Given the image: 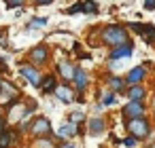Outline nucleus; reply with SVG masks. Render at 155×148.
<instances>
[{
    "instance_id": "1",
    "label": "nucleus",
    "mask_w": 155,
    "mask_h": 148,
    "mask_svg": "<svg viewBox=\"0 0 155 148\" xmlns=\"http://www.w3.org/2000/svg\"><path fill=\"white\" fill-rule=\"evenodd\" d=\"M100 36H102V43H104V45L117 47V45H121V43H125V40H127V30H125L123 26H117V24H113V26H106V28H102Z\"/></svg>"
},
{
    "instance_id": "2",
    "label": "nucleus",
    "mask_w": 155,
    "mask_h": 148,
    "mask_svg": "<svg viewBox=\"0 0 155 148\" xmlns=\"http://www.w3.org/2000/svg\"><path fill=\"white\" fill-rule=\"evenodd\" d=\"M125 129L134 135V137H147L149 131H151V125L144 116H136V118H130L125 121Z\"/></svg>"
},
{
    "instance_id": "3",
    "label": "nucleus",
    "mask_w": 155,
    "mask_h": 148,
    "mask_svg": "<svg viewBox=\"0 0 155 148\" xmlns=\"http://www.w3.org/2000/svg\"><path fill=\"white\" fill-rule=\"evenodd\" d=\"M132 53H134V45H132L130 40H125V43L113 47V51L108 53V57H110V59H123V57H130Z\"/></svg>"
},
{
    "instance_id": "4",
    "label": "nucleus",
    "mask_w": 155,
    "mask_h": 148,
    "mask_svg": "<svg viewBox=\"0 0 155 148\" xmlns=\"http://www.w3.org/2000/svg\"><path fill=\"white\" fill-rule=\"evenodd\" d=\"M144 110H147V106H144L142 102H132V99H130V104L123 106V116H127V118L144 116Z\"/></svg>"
},
{
    "instance_id": "5",
    "label": "nucleus",
    "mask_w": 155,
    "mask_h": 148,
    "mask_svg": "<svg viewBox=\"0 0 155 148\" xmlns=\"http://www.w3.org/2000/svg\"><path fill=\"white\" fill-rule=\"evenodd\" d=\"M17 91H15V87L11 85V83H0V102H2V106H13L15 104V99H9V95L13 97Z\"/></svg>"
},
{
    "instance_id": "6",
    "label": "nucleus",
    "mask_w": 155,
    "mask_h": 148,
    "mask_svg": "<svg viewBox=\"0 0 155 148\" xmlns=\"http://www.w3.org/2000/svg\"><path fill=\"white\" fill-rule=\"evenodd\" d=\"M49 133H51V123H49L45 116L36 118V121H34V125H32V135L43 137V135H49Z\"/></svg>"
},
{
    "instance_id": "7",
    "label": "nucleus",
    "mask_w": 155,
    "mask_h": 148,
    "mask_svg": "<svg viewBox=\"0 0 155 148\" xmlns=\"http://www.w3.org/2000/svg\"><path fill=\"white\" fill-rule=\"evenodd\" d=\"M19 72H21V76H24L28 83H32L34 87L41 85V74H38V70H36L34 66H28V64H26V66L19 68Z\"/></svg>"
},
{
    "instance_id": "8",
    "label": "nucleus",
    "mask_w": 155,
    "mask_h": 148,
    "mask_svg": "<svg viewBox=\"0 0 155 148\" xmlns=\"http://www.w3.org/2000/svg\"><path fill=\"white\" fill-rule=\"evenodd\" d=\"M47 57H49V51H47V47H45V45L34 47V49H32V53H30V59H32L34 64H45V61H47Z\"/></svg>"
},
{
    "instance_id": "9",
    "label": "nucleus",
    "mask_w": 155,
    "mask_h": 148,
    "mask_svg": "<svg viewBox=\"0 0 155 148\" xmlns=\"http://www.w3.org/2000/svg\"><path fill=\"white\" fill-rule=\"evenodd\" d=\"M74 89L77 91H85V87H87V83H89V76H87V72L85 70H81V68H77V72H74Z\"/></svg>"
},
{
    "instance_id": "10",
    "label": "nucleus",
    "mask_w": 155,
    "mask_h": 148,
    "mask_svg": "<svg viewBox=\"0 0 155 148\" xmlns=\"http://www.w3.org/2000/svg\"><path fill=\"white\" fill-rule=\"evenodd\" d=\"M132 30L138 32V34H142L147 40H155V26H149V24H144V26H140V24H132Z\"/></svg>"
},
{
    "instance_id": "11",
    "label": "nucleus",
    "mask_w": 155,
    "mask_h": 148,
    "mask_svg": "<svg viewBox=\"0 0 155 148\" xmlns=\"http://www.w3.org/2000/svg\"><path fill=\"white\" fill-rule=\"evenodd\" d=\"M144 68L142 66H138V68H132L130 72H127V76H125V83H130V85H138L142 78H144Z\"/></svg>"
},
{
    "instance_id": "12",
    "label": "nucleus",
    "mask_w": 155,
    "mask_h": 148,
    "mask_svg": "<svg viewBox=\"0 0 155 148\" xmlns=\"http://www.w3.org/2000/svg\"><path fill=\"white\" fill-rule=\"evenodd\" d=\"M144 95H147V91H144V87H140V83H138V85H132V87L127 89V97H130L132 102H142Z\"/></svg>"
},
{
    "instance_id": "13",
    "label": "nucleus",
    "mask_w": 155,
    "mask_h": 148,
    "mask_svg": "<svg viewBox=\"0 0 155 148\" xmlns=\"http://www.w3.org/2000/svg\"><path fill=\"white\" fill-rule=\"evenodd\" d=\"M58 70H60V74H62L66 80H72V78H74V72H77V68H74L72 64H68V61H62V64L58 66Z\"/></svg>"
},
{
    "instance_id": "14",
    "label": "nucleus",
    "mask_w": 155,
    "mask_h": 148,
    "mask_svg": "<svg viewBox=\"0 0 155 148\" xmlns=\"http://www.w3.org/2000/svg\"><path fill=\"white\" fill-rule=\"evenodd\" d=\"M38 87L43 89V93H53L58 89V80H55V76H45Z\"/></svg>"
},
{
    "instance_id": "15",
    "label": "nucleus",
    "mask_w": 155,
    "mask_h": 148,
    "mask_svg": "<svg viewBox=\"0 0 155 148\" xmlns=\"http://www.w3.org/2000/svg\"><path fill=\"white\" fill-rule=\"evenodd\" d=\"M53 93H55L64 104H70V102H72V91H70V87H66V85H60Z\"/></svg>"
},
{
    "instance_id": "16",
    "label": "nucleus",
    "mask_w": 155,
    "mask_h": 148,
    "mask_svg": "<svg viewBox=\"0 0 155 148\" xmlns=\"http://www.w3.org/2000/svg\"><path fill=\"white\" fill-rule=\"evenodd\" d=\"M58 133H60V137H72V135L77 133V123H66V125H62V127L58 129Z\"/></svg>"
},
{
    "instance_id": "17",
    "label": "nucleus",
    "mask_w": 155,
    "mask_h": 148,
    "mask_svg": "<svg viewBox=\"0 0 155 148\" xmlns=\"http://www.w3.org/2000/svg\"><path fill=\"white\" fill-rule=\"evenodd\" d=\"M123 85H125V80L119 78V76H110V78H108V87H110L113 91H123Z\"/></svg>"
},
{
    "instance_id": "18",
    "label": "nucleus",
    "mask_w": 155,
    "mask_h": 148,
    "mask_svg": "<svg viewBox=\"0 0 155 148\" xmlns=\"http://www.w3.org/2000/svg\"><path fill=\"white\" fill-rule=\"evenodd\" d=\"M89 131L91 133H102L104 131V121L102 118H91L89 121Z\"/></svg>"
},
{
    "instance_id": "19",
    "label": "nucleus",
    "mask_w": 155,
    "mask_h": 148,
    "mask_svg": "<svg viewBox=\"0 0 155 148\" xmlns=\"http://www.w3.org/2000/svg\"><path fill=\"white\" fill-rule=\"evenodd\" d=\"M13 142V133L11 131H2L0 133V148H9Z\"/></svg>"
},
{
    "instance_id": "20",
    "label": "nucleus",
    "mask_w": 155,
    "mask_h": 148,
    "mask_svg": "<svg viewBox=\"0 0 155 148\" xmlns=\"http://www.w3.org/2000/svg\"><path fill=\"white\" fill-rule=\"evenodd\" d=\"M83 11L85 13H98V2H96V0H85V2H83Z\"/></svg>"
},
{
    "instance_id": "21",
    "label": "nucleus",
    "mask_w": 155,
    "mask_h": 148,
    "mask_svg": "<svg viewBox=\"0 0 155 148\" xmlns=\"http://www.w3.org/2000/svg\"><path fill=\"white\" fill-rule=\"evenodd\" d=\"M115 104V93H104L102 95V106H113Z\"/></svg>"
},
{
    "instance_id": "22",
    "label": "nucleus",
    "mask_w": 155,
    "mask_h": 148,
    "mask_svg": "<svg viewBox=\"0 0 155 148\" xmlns=\"http://www.w3.org/2000/svg\"><path fill=\"white\" fill-rule=\"evenodd\" d=\"M43 26H47L45 17H34V21H30V28H43Z\"/></svg>"
},
{
    "instance_id": "23",
    "label": "nucleus",
    "mask_w": 155,
    "mask_h": 148,
    "mask_svg": "<svg viewBox=\"0 0 155 148\" xmlns=\"http://www.w3.org/2000/svg\"><path fill=\"white\" fill-rule=\"evenodd\" d=\"M79 11H83V2L72 5V7H68V9H66V13H68V15H74V13H79Z\"/></svg>"
},
{
    "instance_id": "24",
    "label": "nucleus",
    "mask_w": 155,
    "mask_h": 148,
    "mask_svg": "<svg viewBox=\"0 0 155 148\" xmlns=\"http://www.w3.org/2000/svg\"><path fill=\"white\" fill-rule=\"evenodd\" d=\"M5 2H7V7H9V9H13V7H21L26 0H5Z\"/></svg>"
},
{
    "instance_id": "25",
    "label": "nucleus",
    "mask_w": 155,
    "mask_h": 148,
    "mask_svg": "<svg viewBox=\"0 0 155 148\" xmlns=\"http://www.w3.org/2000/svg\"><path fill=\"white\" fill-rule=\"evenodd\" d=\"M81 118H83V112H74L70 116V123H81Z\"/></svg>"
},
{
    "instance_id": "26",
    "label": "nucleus",
    "mask_w": 155,
    "mask_h": 148,
    "mask_svg": "<svg viewBox=\"0 0 155 148\" xmlns=\"http://www.w3.org/2000/svg\"><path fill=\"white\" fill-rule=\"evenodd\" d=\"M123 144H125L127 148H132V146L136 144V137H134V135H132V137H125V140H123Z\"/></svg>"
},
{
    "instance_id": "27",
    "label": "nucleus",
    "mask_w": 155,
    "mask_h": 148,
    "mask_svg": "<svg viewBox=\"0 0 155 148\" xmlns=\"http://www.w3.org/2000/svg\"><path fill=\"white\" fill-rule=\"evenodd\" d=\"M34 146H36V148H51V142H41V140H38Z\"/></svg>"
},
{
    "instance_id": "28",
    "label": "nucleus",
    "mask_w": 155,
    "mask_h": 148,
    "mask_svg": "<svg viewBox=\"0 0 155 148\" xmlns=\"http://www.w3.org/2000/svg\"><path fill=\"white\" fill-rule=\"evenodd\" d=\"M144 9L153 11V9H155V0H144Z\"/></svg>"
},
{
    "instance_id": "29",
    "label": "nucleus",
    "mask_w": 155,
    "mask_h": 148,
    "mask_svg": "<svg viewBox=\"0 0 155 148\" xmlns=\"http://www.w3.org/2000/svg\"><path fill=\"white\" fill-rule=\"evenodd\" d=\"M34 2H36V5H51L53 0H34Z\"/></svg>"
},
{
    "instance_id": "30",
    "label": "nucleus",
    "mask_w": 155,
    "mask_h": 148,
    "mask_svg": "<svg viewBox=\"0 0 155 148\" xmlns=\"http://www.w3.org/2000/svg\"><path fill=\"white\" fill-rule=\"evenodd\" d=\"M62 148H74V146H70V144H64V146H62Z\"/></svg>"
},
{
    "instance_id": "31",
    "label": "nucleus",
    "mask_w": 155,
    "mask_h": 148,
    "mask_svg": "<svg viewBox=\"0 0 155 148\" xmlns=\"http://www.w3.org/2000/svg\"><path fill=\"white\" fill-rule=\"evenodd\" d=\"M0 129H2V118H0Z\"/></svg>"
}]
</instances>
